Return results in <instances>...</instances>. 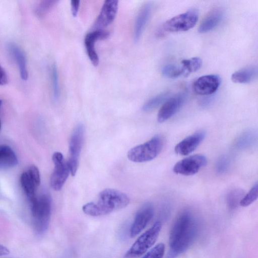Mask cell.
Returning <instances> with one entry per match:
<instances>
[{
	"mask_svg": "<svg viewBox=\"0 0 258 258\" xmlns=\"http://www.w3.org/2000/svg\"><path fill=\"white\" fill-rule=\"evenodd\" d=\"M198 226L188 210L181 212L175 221L169 235V250L166 258H176L192 243L197 235Z\"/></svg>",
	"mask_w": 258,
	"mask_h": 258,
	"instance_id": "cell-1",
	"label": "cell"
},
{
	"mask_svg": "<svg viewBox=\"0 0 258 258\" xmlns=\"http://www.w3.org/2000/svg\"><path fill=\"white\" fill-rule=\"evenodd\" d=\"M129 203L130 198L125 194L116 189L106 188L99 193L96 202L86 204L82 210L88 215L100 216L124 208Z\"/></svg>",
	"mask_w": 258,
	"mask_h": 258,
	"instance_id": "cell-2",
	"label": "cell"
},
{
	"mask_svg": "<svg viewBox=\"0 0 258 258\" xmlns=\"http://www.w3.org/2000/svg\"><path fill=\"white\" fill-rule=\"evenodd\" d=\"M29 203L34 231L38 234H42L47 230L49 223L51 211L50 197L43 194Z\"/></svg>",
	"mask_w": 258,
	"mask_h": 258,
	"instance_id": "cell-3",
	"label": "cell"
},
{
	"mask_svg": "<svg viewBox=\"0 0 258 258\" xmlns=\"http://www.w3.org/2000/svg\"><path fill=\"white\" fill-rule=\"evenodd\" d=\"M163 146L162 137L156 135L148 141L130 149L127 154L130 160L142 163L151 161L160 153Z\"/></svg>",
	"mask_w": 258,
	"mask_h": 258,
	"instance_id": "cell-4",
	"label": "cell"
},
{
	"mask_svg": "<svg viewBox=\"0 0 258 258\" xmlns=\"http://www.w3.org/2000/svg\"><path fill=\"white\" fill-rule=\"evenodd\" d=\"M198 19V10L190 9L166 21L158 30L157 34L161 36L166 32L187 31L196 25Z\"/></svg>",
	"mask_w": 258,
	"mask_h": 258,
	"instance_id": "cell-5",
	"label": "cell"
},
{
	"mask_svg": "<svg viewBox=\"0 0 258 258\" xmlns=\"http://www.w3.org/2000/svg\"><path fill=\"white\" fill-rule=\"evenodd\" d=\"M160 221H157L134 243L124 255V258H135L144 254L155 242L161 229Z\"/></svg>",
	"mask_w": 258,
	"mask_h": 258,
	"instance_id": "cell-6",
	"label": "cell"
},
{
	"mask_svg": "<svg viewBox=\"0 0 258 258\" xmlns=\"http://www.w3.org/2000/svg\"><path fill=\"white\" fill-rule=\"evenodd\" d=\"M85 128L82 124H78L71 135L69 143V158L68 163L70 173L74 176L79 165V159L84 138Z\"/></svg>",
	"mask_w": 258,
	"mask_h": 258,
	"instance_id": "cell-7",
	"label": "cell"
},
{
	"mask_svg": "<svg viewBox=\"0 0 258 258\" xmlns=\"http://www.w3.org/2000/svg\"><path fill=\"white\" fill-rule=\"evenodd\" d=\"M52 160L54 167L51 175L50 183L54 190L58 191L62 188L70 173V170L68 161L65 160L61 153H54Z\"/></svg>",
	"mask_w": 258,
	"mask_h": 258,
	"instance_id": "cell-8",
	"label": "cell"
},
{
	"mask_svg": "<svg viewBox=\"0 0 258 258\" xmlns=\"http://www.w3.org/2000/svg\"><path fill=\"white\" fill-rule=\"evenodd\" d=\"M207 163V158L203 155L190 156L177 162L173 167L174 173L183 175H191L197 173Z\"/></svg>",
	"mask_w": 258,
	"mask_h": 258,
	"instance_id": "cell-9",
	"label": "cell"
},
{
	"mask_svg": "<svg viewBox=\"0 0 258 258\" xmlns=\"http://www.w3.org/2000/svg\"><path fill=\"white\" fill-rule=\"evenodd\" d=\"M185 98L186 94L183 92L168 98L158 112V121L163 122L174 115L183 104Z\"/></svg>",
	"mask_w": 258,
	"mask_h": 258,
	"instance_id": "cell-10",
	"label": "cell"
},
{
	"mask_svg": "<svg viewBox=\"0 0 258 258\" xmlns=\"http://www.w3.org/2000/svg\"><path fill=\"white\" fill-rule=\"evenodd\" d=\"M221 82V78L218 75L203 76L194 82L192 85L193 90L198 95H211L218 90Z\"/></svg>",
	"mask_w": 258,
	"mask_h": 258,
	"instance_id": "cell-11",
	"label": "cell"
},
{
	"mask_svg": "<svg viewBox=\"0 0 258 258\" xmlns=\"http://www.w3.org/2000/svg\"><path fill=\"white\" fill-rule=\"evenodd\" d=\"M154 215V208L150 203L144 204L136 214L130 229V236L134 237L147 226Z\"/></svg>",
	"mask_w": 258,
	"mask_h": 258,
	"instance_id": "cell-12",
	"label": "cell"
},
{
	"mask_svg": "<svg viewBox=\"0 0 258 258\" xmlns=\"http://www.w3.org/2000/svg\"><path fill=\"white\" fill-rule=\"evenodd\" d=\"M109 32L97 29L88 33L85 36L84 44L88 57L94 66H98L99 58L95 47V42L100 39H104L109 36Z\"/></svg>",
	"mask_w": 258,
	"mask_h": 258,
	"instance_id": "cell-13",
	"label": "cell"
},
{
	"mask_svg": "<svg viewBox=\"0 0 258 258\" xmlns=\"http://www.w3.org/2000/svg\"><path fill=\"white\" fill-rule=\"evenodd\" d=\"M118 1L106 0L104 1L100 13L95 22L96 27H105L114 20L118 10Z\"/></svg>",
	"mask_w": 258,
	"mask_h": 258,
	"instance_id": "cell-14",
	"label": "cell"
},
{
	"mask_svg": "<svg viewBox=\"0 0 258 258\" xmlns=\"http://www.w3.org/2000/svg\"><path fill=\"white\" fill-rule=\"evenodd\" d=\"M203 131L197 132L179 142L175 147V153L180 155L185 156L195 151L205 137Z\"/></svg>",
	"mask_w": 258,
	"mask_h": 258,
	"instance_id": "cell-15",
	"label": "cell"
},
{
	"mask_svg": "<svg viewBox=\"0 0 258 258\" xmlns=\"http://www.w3.org/2000/svg\"><path fill=\"white\" fill-rule=\"evenodd\" d=\"M224 15L222 8L217 7L211 10L204 17L199 27L200 33H205L215 28L221 22Z\"/></svg>",
	"mask_w": 258,
	"mask_h": 258,
	"instance_id": "cell-16",
	"label": "cell"
},
{
	"mask_svg": "<svg viewBox=\"0 0 258 258\" xmlns=\"http://www.w3.org/2000/svg\"><path fill=\"white\" fill-rule=\"evenodd\" d=\"M152 5L147 3L140 9L137 16L134 30V39L135 42L140 39L150 18L152 11Z\"/></svg>",
	"mask_w": 258,
	"mask_h": 258,
	"instance_id": "cell-17",
	"label": "cell"
},
{
	"mask_svg": "<svg viewBox=\"0 0 258 258\" xmlns=\"http://www.w3.org/2000/svg\"><path fill=\"white\" fill-rule=\"evenodd\" d=\"M8 49L17 63L21 79L23 80H26L28 74L26 58L24 52L18 45L14 42H10L8 44Z\"/></svg>",
	"mask_w": 258,
	"mask_h": 258,
	"instance_id": "cell-18",
	"label": "cell"
},
{
	"mask_svg": "<svg viewBox=\"0 0 258 258\" xmlns=\"http://www.w3.org/2000/svg\"><path fill=\"white\" fill-rule=\"evenodd\" d=\"M257 76V68L250 65L239 70L231 76V80L239 84H247L253 81Z\"/></svg>",
	"mask_w": 258,
	"mask_h": 258,
	"instance_id": "cell-19",
	"label": "cell"
},
{
	"mask_svg": "<svg viewBox=\"0 0 258 258\" xmlns=\"http://www.w3.org/2000/svg\"><path fill=\"white\" fill-rule=\"evenodd\" d=\"M257 134L254 130H249L242 133L236 140L234 146L239 150L249 149L256 143Z\"/></svg>",
	"mask_w": 258,
	"mask_h": 258,
	"instance_id": "cell-20",
	"label": "cell"
},
{
	"mask_svg": "<svg viewBox=\"0 0 258 258\" xmlns=\"http://www.w3.org/2000/svg\"><path fill=\"white\" fill-rule=\"evenodd\" d=\"M18 163V158L13 149L7 145H0V168L13 167Z\"/></svg>",
	"mask_w": 258,
	"mask_h": 258,
	"instance_id": "cell-21",
	"label": "cell"
},
{
	"mask_svg": "<svg viewBox=\"0 0 258 258\" xmlns=\"http://www.w3.org/2000/svg\"><path fill=\"white\" fill-rule=\"evenodd\" d=\"M20 182L29 202L32 201L37 197L36 195V190L38 187L29 177L26 171L23 172L21 174Z\"/></svg>",
	"mask_w": 258,
	"mask_h": 258,
	"instance_id": "cell-22",
	"label": "cell"
},
{
	"mask_svg": "<svg viewBox=\"0 0 258 258\" xmlns=\"http://www.w3.org/2000/svg\"><path fill=\"white\" fill-rule=\"evenodd\" d=\"M169 95V93L168 92H165L153 97L143 105V110L148 112L155 109L165 102L168 98Z\"/></svg>",
	"mask_w": 258,
	"mask_h": 258,
	"instance_id": "cell-23",
	"label": "cell"
},
{
	"mask_svg": "<svg viewBox=\"0 0 258 258\" xmlns=\"http://www.w3.org/2000/svg\"><path fill=\"white\" fill-rule=\"evenodd\" d=\"M244 195V191L240 188H235L231 190L226 197V202L228 208L230 210L235 209Z\"/></svg>",
	"mask_w": 258,
	"mask_h": 258,
	"instance_id": "cell-24",
	"label": "cell"
},
{
	"mask_svg": "<svg viewBox=\"0 0 258 258\" xmlns=\"http://www.w3.org/2000/svg\"><path fill=\"white\" fill-rule=\"evenodd\" d=\"M162 75L169 78H176L185 74L182 66L174 63H169L164 66L161 70Z\"/></svg>",
	"mask_w": 258,
	"mask_h": 258,
	"instance_id": "cell-25",
	"label": "cell"
},
{
	"mask_svg": "<svg viewBox=\"0 0 258 258\" xmlns=\"http://www.w3.org/2000/svg\"><path fill=\"white\" fill-rule=\"evenodd\" d=\"M181 63L185 74H188L199 70L202 65V60L201 58L195 57L183 59Z\"/></svg>",
	"mask_w": 258,
	"mask_h": 258,
	"instance_id": "cell-26",
	"label": "cell"
},
{
	"mask_svg": "<svg viewBox=\"0 0 258 258\" xmlns=\"http://www.w3.org/2000/svg\"><path fill=\"white\" fill-rule=\"evenodd\" d=\"M58 2L55 0H43L40 1L35 8V13L39 17L45 16Z\"/></svg>",
	"mask_w": 258,
	"mask_h": 258,
	"instance_id": "cell-27",
	"label": "cell"
},
{
	"mask_svg": "<svg viewBox=\"0 0 258 258\" xmlns=\"http://www.w3.org/2000/svg\"><path fill=\"white\" fill-rule=\"evenodd\" d=\"M51 80L52 96L53 99L56 101L59 97L60 90L57 69L54 63L52 65L51 68Z\"/></svg>",
	"mask_w": 258,
	"mask_h": 258,
	"instance_id": "cell-28",
	"label": "cell"
},
{
	"mask_svg": "<svg viewBox=\"0 0 258 258\" xmlns=\"http://www.w3.org/2000/svg\"><path fill=\"white\" fill-rule=\"evenodd\" d=\"M258 197V184L256 183L250 190L242 198L239 205L242 207H247L254 202Z\"/></svg>",
	"mask_w": 258,
	"mask_h": 258,
	"instance_id": "cell-29",
	"label": "cell"
},
{
	"mask_svg": "<svg viewBox=\"0 0 258 258\" xmlns=\"http://www.w3.org/2000/svg\"><path fill=\"white\" fill-rule=\"evenodd\" d=\"M230 166V160L229 158L222 155L220 157L217 161L216 164V170L219 174L225 173L229 169Z\"/></svg>",
	"mask_w": 258,
	"mask_h": 258,
	"instance_id": "cell-30",
	"label": "cell"
},
{
	"mask_svg": "<svg viewBox=\"0 0 258 258\" xmlns=\"http://www.w3.org/2000/svg\"><path fill=\"white\" fill-rule=\"evenodd\" d=\"M165 250V246L159 243L153 247L142 258H163Z\"/></svg>",
	"mask_w": 258,
	"mask_h": 258,
	"instance_id": "cell-31",
	"label": "cell"
},
{
	"mask_svg": "<svg viewBox=\"0 0 258 258\" xmlns=\"http://www.w3.org/2000/svg\"><path fill=\"white\" fill-rule=\"evenodd\" d=\"M29 177L38 187L40 183V175L38 168L35 165H31L26 171Z\"/></svg>",
	"mask_w": 258,
	"mask_h": 258,
	"instance_id": "cell-32",
	"label": "cell"
},
{
	"mask_svg": "<svg viewBox=\"0 0 258 258\" xmlns=\"http://www.w3.org/2000/svg\"><path fill=\"white\" fill-rule=\"evenodd\" d=\"M80 1L73 0L71 1V12L74 17H76L78 13Z\"/></svg>",
	"mask_w": 258,
	"mask_h": 258,
	"instance_id": "cell-33",
	"label": "cell"
},
{
	"mask_svg": "<svg viewBox=\"0 0 258 258\" xmlns=\"http://www.w3.org/2000/svg\"><path fill=\"white\" fill-rule=\"evenodd\" d=\"M8 81L7 74L4 69L0 64V85L3 86L7 84Z\"/></svg>",
	"mask_w": 258,
	"mask_h": 258,
	"instance_id": "cell-34",
	"label": "cell"
},
{
	"mask_svg": "<svg viewBox=\"0 0 258 258\" xmlns=\"http://www.w3.org/2000/svg\"><path fill=\"white\" fill-rule=\"evenodd\" d=\"M10 251L6 246L0 244V256L8 255Z\"/></svg>",
	"mask_w": 258,
	"mask_h": 258,
	"instance_id": "cell-35",
	"label": "cell"
},
{
	"mask_svg": "<svg viewBox=\"0 0 258 258\" xmlns=\"http://www.w3.org/2000/svg\"><path fill=\"white\" fill-rule=\"evenodd\" d=\"M212 99L211 97L204 98L201 101V105L203 106H207L209 105L212 102Z\"/></svg>",
	"mask_w": 258,
	"mask_h": 258,
	"instance_id": "cell-36",
	"label": "cell"
},
{
	"mask_svg": "<svg viewBox=\"0 0 258 258\" xmlns=\"http://www.w3.org/2000/svg\"><path fill=\"white\" fill-rule=\"evenodd\" d=\"M2 104V100L0 99V106Z\"/></svg>",
	"mask_w": 258,
	"mask_h": 258,
	"instance_id": "cell-37",
	"label": "cell"
},
{
	"mask_svg": "<svg viewBox=\"0 0 258 258\" xmlns=\"http://www.w3.org/2000/svg\"><path fill=\"white\" fill-rule=\"evenodd\" d=\"M1 120H0V130H1Z\"/></svg>",
	"mask_w": 258,
	"mask_h": 258,
	"instance_id": "cell-38",
	"label": "cell"
}]
</instances>
